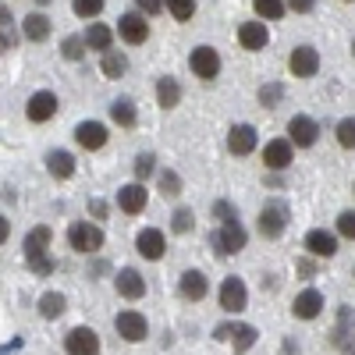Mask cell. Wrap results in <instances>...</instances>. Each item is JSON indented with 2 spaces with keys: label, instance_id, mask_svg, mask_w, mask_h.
<instances>
[{
  "label": "cell",
  "instance_id": "obj_1",
  "mask_svg": "<svg viewBox=\"0 0 355 355\" xmlns=\"http://www.w3.org/2000/svg\"><path fill=\"white\" fill-rule=\"evenodd\" d=\"M245 242H249V234H245V227L239 224V217H234V220H224V224H220V231L214 234V245H217V252H220V256L242 252V249H245Z\"/></svg>",
  "mask_w": 355,
  "mask_h": 355
},
{
  "label": "cell",
  "instance_id": "obj_2",
  "mask_svg": "<svg viewBox=\"0 0 355 355\" xmlns=\"http://www.w3.org/2000/svg\"><path fill=\"white\" fill-rule=\"evenodd\" d=\"M68 242L75 252H96V249H103V231L93 220H78L68 231Z\"/></svg>",
  "mask_w": 355,
  "mask_h": 355
},
{
  "label": "cell",
  "instance_id": "obj_3",
  "mask_svg": "<svg viewBox=\"0 0 355 355\" xmlns=\"http://www.w3.org/2000/svg\"><path fill=\"white\" fill-rule=\"evenodd\" d=\"M189 68H192V75H196V78L210 82V78H217V75H220V53H217L214 46H196V50H192V57H189Z\"/></svg>",
  "mask_w": 355,
  "mask_h": 355
},
{
  "label": "cell",
  "instance_id": "obj_4",
  "mask_svg": "<svg viewBox=\"0 0 355 355\" xmlns=\"http://www.w3.org/2000/svg\"><path fill=\"white\" fill-rule=\"evenodd\" d=\"M53 114H57V96L50 93V89H43V93H33V96H28V103H25V117H28L33 125L50 121Z\"/></svg>",
  "mask_w": 355,
  "mask_h": 355
},
{
  "label": "cell",
  "instance_id": "obj_5",
  "mask_svg": "<svg viewBox=\"0 0 355 355\" xmlns=\"http://www.w3.org/2000/svg\"><path fill=\"white\" fill-rule=\"evenodd\" d=\"M288 68L295 78H313L320 71V53L313 46H295L291 57H288Z\"/></svg>",
  "mask_w": 355,
  "mask_h": 355
},
{
  "label": "cell",
  "instance_id": "obj_6",
  "mask_svg": "<svg viewBox=\"0 0 355 355\" xmlns=\"http://www.w3.org/2000/svg\"><path fill=\"white\" fill-rule=\"evenodd\" d=\"M114 327H117V334H121L125 341H142L146 334H150V327H146V316L135 313V309L117 313V316H114Z\"/></svg>",
  "mask_w": 355,
  "mask_h": 355
},
{
  "label": "cell",
  "instance_id": "obj_7",
  "mask_svg": "<svg viewBox=\"0 0 355 355\" xmlns=\"http://www.w3.org/2000/svg\"><path fill=\"white\" fill-rule=\"evenodd\" d=\"M117 36H121L125 43H132V46H139V43H146L150 40V21H146L142 15H121V21H117Z\"/></svg>",
  "mask_w": 355,
  "mask_h": 355
},
{
  "label": "cell",
  "instance_id": "obj_8",
  "mask_svg": "<svg viewBox=\"0 0 355 355\" xmlns=\"http://www.w3.org/2000/svg\"><path fill=\"white\" fill-rule=\"evenodd\" d=\"M245 306H249L245 284H242L239 277H227V281L220 284V309H224V313H242Z\"/></svg>",
  "mask_w": 355,
  "mask_h": 355
},
{
  "label": "cell",
  "instance_id": "obj_9",
  "mask_svg": "<svg viewBox=\"0 0 355 355\" xmlns=\"http://www.w3.org/2000/svg\"><path fill=\"white\" fill-rule=\"evenodd\" d=\"M291 157H295L291 139H274V142H266V146H263V164L270 167V171H284V167H291Z\"/></svg>",
  "mask_w": 355,
  "mask_h": 355
},
{
  "label": "cell",
  "instance_id": "obj_10",
  "mask_svg": "<svg viewBox=\"0 0 355 355\" xmlns=\"http://www.w3.org/2000/svg\"><path fill=\"white\" fill-rule=\"evenodd\" d=\"M64 348H68V355H100V338L89 327H75L64 338Z\"/></svg>",
  "mask_w": 355,
  "mask_h": 355
},
{
  "label": "cell",
  "instance_id": "obj_11",
  "mask_svg": "<svg viewBox=\"0 0 355 355\" xmlns=\"http://www.w3.org/2000/svg\"><path fill=\"white\" fill-rule=\"evenodd\" d=\"M75 142L82 146V150H103L107 146V125H100V121H82L78 128H75Z\"/></svg>",
  "mask_w": 355,
  "mask_h": 355
},
{
  "label": "cell",
  "instance_id": "obj_12",
  "mask_svg": "<svg viewBox=\"0 0 355 355\" xmlns=\"http://www.w3.org/2000/svg\"><path fill=\"white\" fill-rule=\"evenodd\" d=\"M284 227H288V210L281 202H274V206H263V214H259V231L266 234V239H277V234H284Z\"/></svg>",
  "mask_w": 355,
  "mask_h": 355
},
{
  "label": "cell",
  "instance_id": "obj_13",
  "mask_svg": "<svg viewBox=\"0 0 355 355\" xmlns=\"http://www.w3.org/2000/svg\"><path fill=\"white\" fill-rule=\"evenodd\" d=\"M288 135H291V146H313L316 142V135H320V125L313 121V117H306V114H299V117H291V125H288Z\"/></svg>",
  "mask_w": 355,
  "mask_h": 355
},
{
  "label": "cell",
  "instance_id": "obj_14",
  "mask_svg": "<svg viewBox=\"0 0 355 355\" xmlns=\"http://www.w3.org/2000/svg\"><path fill=\"white\" fill-rule=\"evenodd\" d=\"M146 202H150V192L142 189V182H132V185H121L117 192V206H121L125 214H142Z\"/></svg>",
  "mask_w": 355,
  "mask_h": 355
},
{
  "label": "cell",
  "instance_id": "obj_15",
  "mask_svg": "<svg viewBox=\"0 0 355 355\" xmlns=\"http://www.w3.org/2000/svg\"><path fill=\"white\" fill-rule=\"evenodd\" d=\"M227 150H231L234 157H249V153L256 150V128H252V125H234V128L227 132Z\"/></svg>",
  "mask_w": 355,
  "mask_h": 355
},
{
  "label": "cell",
  "instance_id": "obj_16",
  "mask_svg": "<svg viewBox=\"0 0 355 355\" xmlns=\"http://www.w3.org/2000/svg\"><path fill=\"white\" fill-rule=\"evenodd\" d=\"M291 313L299 316V320H316V316L323 313V295H320L316 288H306L299 299L291 302Z\"/></svg>",
  "mask_w": 355,
  "mask_h": 355
},
{
  "label": "cell",
  "instance_id": "obj_17",
  "mask_svg": "<svg viewBox=\"0 0 355 355\" xmlns=\"http://www.w3.org/2000/svg\"><path fill=\"white\" fill-rule=\"evenodd\" d=\"M135 249H139V256H146V259H160L164 249H167V242H164V234H160L157 227H142L139 239H135Z\"/></svg>",
  "mask_w": 355,
  "mask_h": 355
},
{
  "label": "cell",
  "instance_id": "obj_18",
  "mask_svg": "<svg viewBox=\"0 0 355 355\" xmlns=\"http://www.w3.org/2000/svg\"><path fill=\"white\" fill-rule=\"evenodd\" d=\"M239 43H242V50H263L266 43H270V33H266V25L263 21H242V28H239Z\"/></svg>",
  "mask_w": 355,
  "mask_h": 355
},
{
  "label": "cell",
  "instance_id": "obj_19",
  "mask_svg": "<svg viewBox=\"0 0 355 355\" xmlns=\"http://www.w3.org/2000/svg\"><path fill=\"white\" fill-rule=\"evenodd\" d=\"M306 249L313 252V256H320V259H331L334 252H338V239H334V234L331 231H309L306 234Z\"/></svg>",
  "mask_w": 355,
  "mask_h": 355
},
{
  "label": "cell",
  "instance_id": "obj_20",
  "mask_svg": "<svg viewBox=\"0 0 355 355\" xmlns=\"http://www.w3.org/2000/svg\"><path fill=\"white\" fill-rule=\"evenodd\" d=\"M21 33H25V40L43 43V40L50 36V18H46L43 11H28L25 21H21Z\"/></svg>",
  "mask_w": 355,
  "mask_h": 355
},
{
  "label": "cell",
  "instance_id": "obj_21",
  "mask_svg": "<svg viewBox=\"0 0 355 355\" xmlns=\"http://www.w3.org/2000/svg\"><path fill=\"white\" fill-rule=\"evenodd\" d=\"M217 338H231L234 352H249L256 345V327H249V323H239V327H220Z\"/></svg>",
  "mask_w": 355,
  "mask_h": 355
},
{
  "label": "cell",
  "instance_id": "obj_22",
  "mask_svg": "<svg viewBox=\"0 0 355 355\" xmlns=\"http://www.w3.org/2000/svg\"><path fill=\"white\" fill-rule=\"evenodd\" d=\"M206 291H210V281H206V274H199V270H185V274H182V295H185L189 302L206 299Z\"/></svg>",
  "mask_w": 355,
  "mask_h": 355
},
{
  "label": "cell",
  "instance_id": "obj_23",
  "mask_svg": "<svg viewBox=\"0 0 355 355\" xmlns=\"http://www.w3.org/2000/svg\"><path fill=\"white\" fill-rule=\"evenodd\" d=\"M46 171L57 178V182H64V178L75 174V157L64 153V150H50V153H46Z\"/></svg>",
  "mask_w": 355,
  "mask_h": 355
},
{
  "label": "cell",
  "instance_id": "obj_24",
  "mask_svg": "<svg viewBox=\"0 0 355 355\" xmlns=\"http://www.w3.org/2000/svg\"><path fill=\"white\" fill-rule=\"evenodd\" d=\"M117 295H125V299H142L146 295V281L139 270H121L117 274Z\"/></svg>",
  "mask_w": 355,
  "mask_h": 355
},
{
  "label": "cell",
  "instance_id": "obj_25",
  "mask_svg": "<svg viewBox=\"0 0 355 355\" xmlns=\"http://www.w3.org/2000/svg\"><path fill=\"white\" fill-rule=\"evenodd\" d=\"M157 100H160L164 110H174L178 107V100H182V85H178V78H171V75L157 78Z\"/></svg>",
  "mask_w": 355,
  "mask_h": 355
},
{
  "label": "cell",
  "instance_id": "obj_26",
  "mask_svg": "<svg viewBox=\"0 0 355 355\" xmlns=\"http://www.w3.org/2000/svg\"><path fill=\"white\" fill-rule=\"evenodd\" d=\"M110 43H114V33H110L107 25L93 21V25L85 28V46H89V50H100V53H107V50H110Z\"/></svg>",
  "mask_w": 355,
  "mask_h": 355
},
{
  "label": "cell",
  "instance_id": "obj_27",
  "mask_svg": "<svg viewBox=\"0 0 355 355\" xmlns=\"http://www.w3.org/2000/svg\"><path fill=\"white\" fill-rule=\"evenodd\" d=\"M46 245H50V227H33L25 234V259L46 256Z\"/></svg>",
  "mask_w": 355,
  "mask_h": 355
},
{
  "label": "cell",
  "instance_id": "obj_28",
  "mask_svg": "<svg viewBox=\"0 0 355 355\" xmlns=\"http://www.w3.org/2000/svg\"><path fill=\"white\" fill-rule=\"evenodd\" d=\"M100 68H103V75H107V78H121V75L128 71V57H125L121 50H107Z\"/></svg>",
  "mask_w": 355,
  "mask_h": 355
},
{
  "label": "cell",
  "instance_id": "obj_29",
  "mask_svg": "<svg viewBox=\"0 0 355 355\" xmlns=\"http://www.w3.org/2000/svg\"><path fill=\"white\" fill-rule=\"evenodd\" d=\"M64 309H68V299H64L61 291H46L43 299H40V313H43L46 320H57Z\"/></svg>",
  "mask_w": 355,
  "mask_h": 355
},
{
  "label": "cell",
  "instance_id": "obj_30",
  "mask_svg": "<svg viewBox=\"0 0 355 355\" xmlns=\"http://www.w3.org/2000/svg\"><path fill=\"white\" fill-rule=\"evenodd\" d=\"M252 11L259 18H266V21H277V18H284L288 4H284V0H252Z\"/></svg>",
  "mask_w": 355,
  "mask_h": 355
},
{
  "label": "cell",
  "instance_id": "obj_31",
  "mask_svg": "<svg viewBox=\"0 0 355 355\" xmlns=\"http://www.w3.org/2000/svg\"><path fill=\"white\" fill-rule=\"evenodd\" d=\"M110 117H114L121 128H132V125H135V107H132V100H117V103L110 107Z\"/></svg>",
  "mask_w": 355,
  "mask_h": 355
},
{
  "label": "cell",
  "instance_id": "obj_32",
  "mask_svg": "<svg viewBox=\"0 0 355 355\" xmlns=\"http://www.w3.org/2000/svg\"><path fill=\"white\" fill-rule=\"evenodd\" d=\"M103 4H107V0H71V11H75L78 18H89V21H93V18L103 11Z\"/></svg>",
  "mask_w": 355,
  "mask_h": 355
},
{
  "label": "cell",
  "instance_id": "obj_33",
  "mask_svg": "<svg viewBox=\"0 0 355 355\" xmlns=\"http://www.w3.org/2000/svg\"><path fill=\"white\" fill-rule=\"evenodd\" d=\"M164 8L178 18V21H189L196 15V0H164Z\"/></svg>",
  "mask_w": 355,
  "mask_h": 355
},
{
  "label": "cell",
  "instance_id": "obj_34",
  "mask_svg": "<svg viewBox=\"0 0 355 355\" xmlns=\"http://www.w3.org/2000/svg\"><path fill=\"white\" fill-rule=\"evenodd\" d=\"M338 146L341 150H355V117L338 121Z\"/></svg>",
  "mask_w": 355,
  "mask_h": 355
},
{
  "label": "cell",
  "instance_id": "obj_35",
  "mask_svg": "<svg viewBox=\"0 0 355 355\" xmlns=\"http://www.w3.org/2000/svg\"><path fill=\"white\" fill-rule=\"evenodd\" d=\"M61 53L68 57V61H82V57H85V36H68L61 43Z\"/></svg>",
  "mask_w": 355,
  "mask_h": 355
},
{
  "label": "cell",
  "instance_id": "obj_36",
  "mask_svg": "<svg viewBox=\"0 0 355 355\" xmlns=\"http://www.w3.org/2000/svg\"><path fill=\"white\" fill-rule=\"evenodd\" d=\"M153 171H157V157L153 153H139V160H135V178L139 182H146Z\"/></svg>",
  "mask_w": 355,
  "mask_h": 355
},
{
  "label": "cell",
  "instance_id": "obj_37",
  "mask_svg": "<svg viewBox=\"0 0 355 355\" xmlns=\"http://www.w3.org/2000/svg\"><path fill=\"white\" fill-rule=\"evenodd\" d=\"M160 192L164 196H178V192H182V178H178V171H167L160 178Z\"/></svg>",
  "mask_w": 355,
  "mask_h": 355
},
{
  "label": "cell",
  "instance_id": "obj_38",
  "mask_svg": "<svg viewBox=\"0 0 355 355\" xmlns=\"http://www.w3.org/2000/svg\"><path fill=\"white\" fill-rule=\"evenodd\" d=\"M171 227H174L178 234H189V231H192V210H178V214L171 217Z\"/></svg>",
  "mask_w": 355,
  "mask_h": 355
},
{
  "label": "cell",
  "instance_id": "obj_39",
  "mask_svg": "<svg viewBox=\"0 0 355 355\" xmlns=\"http://www.w3.org/2000/svg\"><path fill=\"white\" fill-rule=\"evenodd\" d=\"M338 234H345V239H355V210H352V214L345 210V214L338 217Z\"/></svg>",
  "mask_w": 355,
  "mask_h": 355
},
{
  "label": "cell",
  "instance_id": "obj_40",
  "mask_svg": "<svg viewBox=\"0 0 355 355\" xmlns=\"http://www.w3.org/2000/svg\"><path fill=\"white\" fill-rule=\"evenodd\" d=\"M277 100H281V85H263L259 89V103L263 107H277Z\"/></svg>",
  "mask_w": 355,
  "mask_h": 355
},
{
  "label": "cell",
  "instance_id": "obj_41",
  "mask_svg": "<svg viewBox=\"0 0 355 355\" xmlns=\"http://www.w3.org/2000/svg\"><path fill=\"white\" fill-rule=\"evenodd\" d=\"M28 266H33V270L43 277V274H50V270H53V259H50V256H33V259H28Z\"/></svg>",
  "mask_w": 355,
  "mask_h": 355
},
{
  "label": "cell",
  "instance_id": "obj_42",
  "mask_svg": "<svg viewBox=\"0 0 355 355\" xmlns=\"http://www.w3.org/2000/svg\"><path fill=\"white\" fill-rule=\"evenodd\" d=\"M135 4H139L142 15H150V18H153L157 11H164V0H135Z\"/></svg>",
  "mask_w": 355,
  "mask_h": 355
},
{
  "label": "cell",
  "instance_id": "obj_43",
  "mask_svg": "<svg viewBox=\"0 0 355 355\" xmlns=\"http://www.w3.org/2000/svg\"><path fill=\"white\" fill-rule=\"evenodd\" d=\"M284 4H288L291 11H299V15H309V11H313V4H316V0H284Z\"/></svg>",
  "mask_w": 355,
  "mask_h": 355
},
{
  "label": "cell",
  "instance_id": "obj_44",
  "mask_svg": "<svg viewBox=\"0 0 355 355\" xmlns=\"http://www.w3.org/2000/svg\"><path fill=\"white\" fill-rule=\"evenodd\" d=\"M214 214L220 217V224H224V220H234V206H231V202H217Z\"/></svg>",
  "mask_w": 355,
  "mask_h": 355
},
{
  "label": "cell",
  "instance_id": "obj_45",
  "mask_svg": "<svg viewBox=\"0 0 355 355\" xmlns=\"http://www.w3.org/2000/svg\"><path fill=\"white\" fill-rule=\"evenodd\" d=\"M89 214H93L96 220H103V217H107V206H103L100 199H93V202H89Z\"/></svg>",
  "mask_w": 355,
  "mask_h": 355
},
{
  "label": "cell",
  "instance_id": "obj_46",
  "mask_svg": "<svg viewBox=\"0 0 355 355\" xmlns=\"http://www.w3.org/2000/svg\"><path fill=\"white\" fill-rule=\"evenodd\" d=\"M8 234H11V220H8V217H0V245L8 242Z\"/></svg>",
  "mask_w": 355,
  "mask_h": 355
},
{
  "label": "cell",
  "instance_id": "obj_47",
  "mask_svg": "<svg viewBox=\"0 0 355 355\" xmlns=\"http://www.w3.org/2000/svg\"><path fill=\"white\" fill-rule=\"evenodd\" d=\"M15 18H11V11H8V4H0V28H4V25H11Z\"/></svg>",
  "mask_w": 355,
  "mask_h": 355
},
{
  "label": "cell",
  "instance_id": "obj_48",
  "mask_svg": "<svg viewBox=\"0 0 355 355\" xmlns=\"http://www.w3.org/2000/svg\"><path fill=\"white\" fill-rule=\"evenodd\" d=\"M8 50H11V36L0 33V53H8Z\"/></svg>",
  "mask_w": 355,
  "mask_h": 355
},
{
  "label": "cell",
  "instance_id": "obj_49",
  "mask_svg": "<svg viewBox=\"0 0 355 355\" xmlns=\"http://www.w3.org/2000/svg\"><path fill=\"white\" fill-rule=\"evenodd\" d=\"M352 53H355V43H352Z\"/></svg>",
  "mask_w": 355,
  "mask_h": 355
},
{
  "label": "cell",
  "instance_id": "obj_50",
  "mask_svg": "<svg viewBox=\"0 0 355 355\" xmlns=\"http://www.w3.org/2000/svg\"><path fill=\"white\" fill-rule=\"evenodd\" d=\"M43 4H46V0H43Z\"/></svg>",
  "mask_w": 355,
  "mask_h": 355
}]
</instances>
